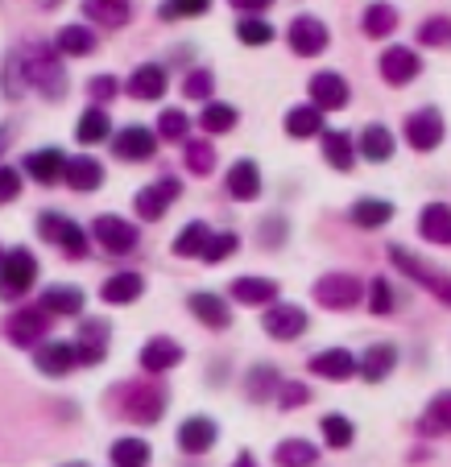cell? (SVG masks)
Segmentation results:
<instances>
[{
	"instance_id": "obj_1",
	"label": "cell",
	"mask_w": 451,
	"mask_h": 467,
	"mask_svg": "<svg viewBox=\"0 0 451 467\" xmlns=\"http://www.w3.org/2000/svg\"><path fill=\"white\" fill-rule=\"evenodd\" d=\"M13 58H17V67H21L26 88H34L37 96H46V99H62V96H67V71H62V62H58V54H54V46L29 42V46H21Z\"/></svg>"
},
{
	"instance_id": "obj_2",
	"label": "cell",
	"mask_w": 451,
	"mask_h": 467,
	"mask_svg": "<svg viewBox=\"0 0 451 467\" xmlns=\"http://www.w3.org/2000/svg\"><path fill=\"white\" fill-rule=\"evenodd\" d=\"M390 261L398 265V269L410 277V282H418L426 294H435V298H439L443 306H451V277H447V274H435L431 265L418 261V256L410 253V248H402V244H393V248H390Z\"/></svg>"
},
{
	"instance_id": "obj_3",
	"label": "cell",
	"mask_w": 451,
	"mask_h": 467,
	"mask_svg": "<svg viewBox=\"0 0 451 467\" xmlns=\"http://www.w3.org/2000/svg\"><path fill=\"white\" fill-rule=\"evenodd\" d=\"M37 277V261L29 248H13L0 256V298H21Z\"/></svg>"
},
{
	"instance_id": "obj_4",
	"label": "cell",
	"mask_w": 451,
	"mask_h": 467,
	"mask_svg": "<svg viewBox=\"0 0 451 467\" xmlns=\"http://www.w3.org/2000/svg\"><path fill=\"white\" fill-rule=\"evenodd\" d=\"M364 298V285L352 274H328L315 282V302L328 310H352Z\"/></svg>"
},
{
	"instance_id": "obj_5",
	"label": "cell",
	"mask_w": 451,
	"mask_h": 467,
	"mask_svg": "<svg viewBox=\"0 0 451 467\" xmlns=\"http://www.w3.org/2000/svg\"><path fill=\"white\" fill-rule=\"evenodd\" d=\"M46 331H50V310H42V306H26L5 323V336L17 348H37Z\"/></svg>"
},
{
	"instance_id": "obj_6",
	"label": "cell",
	"mask_w": 451,
	"mask_h": 467,
	"mask_svg": "<svg viewBox=\"0 0 451 467\" xmlns=\"http://www.w3.org/2000/svg\"><path fill=\"white\" fill-rule=\"evenodd\" d=\"M124 401L121 406V414L124 418H133V422H158L162 418V410H166V389H158V385H129L124 389Z\"/></svg>"
},
{
	"instance_id": "obj_7",
	"label": "cell",
	"mask_w": 451,
	"mask_h": 467,
	"mask_svg": "<svg viewBox=\"0 0 451 467\" xmlns=\"http://www.w3.org/2000/svg\"><path fill=\"white\" fill-rule=\"evenodd\" d=\"M286 37H290V50L302 54V58H315V54H323V50H328V42H331L328 26H323L319 17H307V13L290 21Z\"/></svg>"
},
{
	"instance_id": "obj_8",
	"label": "cell",
	"mask_w": 451,
	"mask_h": 467,
	"mask_svg": "<svg viewBox=\"0 0 451 467\" xmlns=\"http://www.w3.org/2000/svg\"><path fill=\"white\" fill-rule=\"evenodd\" d=\"M91 236L104 244V253H133L137 248V228L129 220H121V215H100L91 223Z\"/></svg>"
},
{
	"instance_id": "obj_9",
	"label": "cell",
	"mask_w": 451,
	"mask_h": 467,
	"mask_svg": "<svg viewBox=\"0 0 451 467\" xmlns=\"http://www.w3.org/2000/svg\"><path fill=\"white\" fill-rule=\"evenodd\" d=\"M261 327H266V336L290 344V339H299L302 331H307V315H302L299 306H290V302H274V306L266 310V318H261Z\"/></svg>"
},
{
	"instance_id": "obj_10",
	"label": "cell",
	"mask_w": 451,
	"mask_h": 467,
	"mask_svg": "<svg viewBox=\"0 0 451 467\" xmlns=\"http://www.w3.org/2000/svg\"><path fill=\"white\" fill-rule=\"evenodd\" d=\"M418 71H423V62H418V54L406 50V46H390V50L381 54V79L390 83V88H406V83H414Z\"/></svg>"
},
{
	"instance_id": "obj_11",
	"label": "cell",
	"mask_w": 451,
	"mask_h": 467,
	"mask_svg": "<svg viewBox=\"0 0 451 467\" xmlns=\"http://www.w3.org/2000/svg\"><path fill=\"white\" fill-rule=\"evenodd\" d=\"M37 228H42V236L54 240L62 253H71V256L88 253V236H83V228L75 220H62V215L50 212V215H42V220H37Z\"/></svg>"
},
{
	"instance_id": "obj_12",
	"label": "cell",
	"mask_w": 451,
	"mask_h": 467,
	"mask_svg": "<svg viewBox=\"0 0 451 467\" xmlns=\"http://www.w3.org/2000/svg\"><path fill=\"white\" fill-rule=\"evenodd\" d=\"M406 141H410V150H418V153L435 150V145L443 141V116L435 112V108H418L406 120Z\"/></svg>"
},
{
	"instance_id": "obj_13",
	"label": "cell",
	"mask_w": 451,
	"mask_h": 467,
	"mask_svg": "<svg viewBox=\"0 0 451 467\" xmlns=\"http://www.w3.org/2000/svg\"><path fill=\"white\" fill-rule=\"evenodd\" d=\"M310 104H315L319 112H336V108H348V83H344V75H336V71L310 75Z\"/></svg>"
},
{
	"instance_id": "obj_14",
	"label": "cell",
	"mask_w": 451,
	"mask_h": 467,
	"mask_svg": "<svg viewBox=\"0 0 451 467\" xmlns=\"http://www.w3.org/2000/svg\"><path fill=\"white\" fill-rule=\"evenodd\" d=\"M178 178H162V182H153V186H145V191H137V215L142 220H162L166 215V207H170V199H178Z\"/></svg>"
},
{
	"instance_id": "obj_15",
	"label": "cell",
	"mask_w": 451,
	"mask_h": 467,
	"mask_svg": "<svg viewBox=\"0 0 451 467\" xmlns=\"http://www.w3.org/2000/svg\"><path fill=\"white\" fill-rule=\"evenodd\" d=\"M112 150H116V158H124V161H145V158H153V150H158V137H153L150 129H142V124H133V129L116 132Z\"/></svg>"
},
{
	"instance_id": "obj_16",
	"label": "cell",
	"mask_w": 451,
	"mask_h": 467,
	"mask_svg": "<svg viewBox=\"0 0 451 467\" xmlns=\"http://www.w3.org/2000/svg\"><path fill=\"white\" fill-rule=\"evenodd\" d=\"M178 447L186 451V455H204V451L215 447V422L212 418H186L183 426H178Z\"/></svg>"
},
{
	"instance_id": "obj_17",
	"label": "cell",
	"mask_w": 451,
	"mask_h": 467,
	"mask_svg": "<svg viewBox=\"0 0 451 467\" xmlns=\"http://www.w3.org/2000/svg\"><path fill=\"white\" fill-rule=\"evenodd\" d=\"M108 352V323L104 318H88L79 331V344H75V356H79V364H100Z\"/></svg>"
},
{
	"instance_id": "obj_18",
	"label": "cell",
	"mask_w": 451,
	"mask_h": 467,
	"mask_svg": "<svg viewBox=\"0 0 451 467\" xmlns=\"http://www.w3.org/2000/svg\"><path fill=\"white\" fill-rule=\"evenodd\" d=\"M145 290L142 274H133V269H121V274H112L104 285H100V294H104V302H112V306H129V302H137Z\"/></svg>"
},
{
	"instance_id": "obj_19",
	"label": "cell",
	"mask_w": 451,
	"mask_h": 467,
	"mask_svg": "<svg viewBox=\"0 0 451 467\" xmlns=\"http://www.w3.org/2000/svg\"><path fill=\"white\" fill-rule=\"evenodd\" d=\"M83 13L104 29H121L133 17V0H83Z\"/></svg>"
},
{
	"instance_id": "obj_20",
	"label": "cell",
	"mask_w": 451,
	"mask_h": 467,
	"mask_svg": "<svg viewBox=\"0 0 451 467\" xmlns=\"http://www.w3.org/2000/svg\"><path fill=\"white\" fill-rule=\"evenodd\" d=\"M228 294L240 306H269L278 298V282H269V277H236Z\"/></svg>"
},
{
	"instance_id": "obj_21",
	"label": "cell",
	"mask_w": 451,
	"mask_h": 467,
	"mask_svg": "<svg viewBox=\"0 0 451 467\" xmlns=\"http://www.w3.org/2000/svg\"><path fill=\"white\" fill-rule=\"evenodd\" d=\"M178 360H183V348H178L170 336H158V339H150V344L142 348V368L153 372V377L166 372V368H174Z\"/></svg>"
},
{
	"instance_id": "obj_22",
	"label": "cell",
	"mask_w": 451,
	"mask_h": 467,
	"mask_svg": "<svg viewBox=\"0 0 451 467\" xmlns=\"http://www.w3.org/2000/svg\"><path fill=\"white\" fill-rule=\"evenodd\" d=\"M310 372L323 380H348L356 372V360H352V352H344V348H328V352H319L315 360H310Z\"/></svg>"
},
{
	"instance_id": "obj_23",
	"label": "cell",
	"mask_w": 451,
	"mask_h": 467,
	"mask_svg": "<svg viewBox=\"0 0 451 467\" xmlns=\"http://www.w3.org/2000/svg\"><path fill=\"white\" fill-rule=\"evenodd\" d=\"M228 191H232V199H240V203H248V199L261 194V170H257V161L240 158L236 166L228 170Z\"/></svg>"
},
{
	"instance_id": "obj_24",
	"label": "cell",
	"mask_w": 451,
	"mask_h": 467,
	"mask_svg": "<svg viewBox=\"0 0 451 467\" xmlns=\"http://www.w3.org/2000/svg\"><path fill=\"white\" fill-rule=\"evenodd\" d=\"M75 364H79L75 344H42L37 348V368H42L46 377H67Z\"/></svg>"
},
{
	"instance_id": "obj_25",
	"label": "cell",
	"mask_w": 451,
	"mask_h": 467,
	"mask_svg": "<svg viewBox=\"0 0 451 467\" xmlns=\"http://www.w3.org/2000/svg\"><path fill=\"white\" fill-rule=\"evenodd\" d=\"M191 315L199 318V323H207V327H215V331H224V327L232 323V310H228V302L224 298H215V294H191Z\"/></svg>"
},
{
	"instance_id": "obj_26",
	"label": "cell",
	"mask_w": 451,
	"mask_h": 467,
	"mask_svg": "<svg viewBox=\"0 0 451 467\" xmlns=\"http://www.w3.org/2000/svg\"><path fill=\"white\" fill-rule=\"evenodd\" d=\"M398 368V348L393 344H372L369 352L361 356V377L364 380H385Z\"/></svg>"
},
{
	"instance_id": "obj_27",
	"label": "cell",
	"mask_w": 451,
	"mask_h": 467,
	"mask_svg": "<svg viewBox=\"0 0 451 467\" xmlns=\"http://www.w3.org/2000/svg\"><path fill=\"white\" fill-rule=\"evenodd\" d=\"M361 29H364V37H390L398 29V9H393L390 0H372L361 17Z\"/></svg>"
},
{
	"instance_id": "obj_28",
	"label": "cell",
	"mask_w": 451,
	"mask_h": 467,
	"mask_svg": "<svg viewBox=\"0 0 451 467\" xmlns=\"http://www.w3.org/2000/svg\"><path fill=\"white\" fill-rule=\"evenodd\" d=\"M26 170H29V178H34V182L50 186V182H58V178H62V170H67V158H62L58 150H34L26 158Z\"/></svg>"
},
{
	"instance_id": "obj_29",
	"label": "cell",
	"mask_w": 451,
	"mask_h": 467,
	"mask_svg": "<svg viewBox=\"0 0 451 467\" xmlns=\"http://www.w3.org/2000/svg\"><path fill=\"white\" fill-rule=\"evenodd\" d=\"M129 96H133V99H162V96H166V71H162V67H153V62L137 67L133 79H129Z\"/></svg>"
},
{
	"instance_id": "obj_30",
	"label": "cell",
	"mask_w": 451,
	"mask_h": 467,
	"mask_svg": "<svg viewBox=\"0 0 451 467\" xmlns=\"http://www.w3.org/2000/svg\"><path fill=\"white\" fill-rule=\"evenodd\" d=\"M418 228L431 244H451V207L447 203H431L418 215Z\"/></svg>"
},
{
	"instance_id": "obj_31",
	"label": "cell",
	"mask_w": 451,
	"mask_h": 467,
	"mask_svg": "<svg viewBox=\"0 0 451 467\" xmlns=\"http://www.w3.org/2000/svg\"><path fill=\"white\" fill-rule=\"evenodd\" d=\"M62 178L71 182V191H96L104 182V166L96 158H71L67 170H62Z\"/></svg>"
},
{
	"instance_id": "obj_32",
	"label": "cell",
	"mask_w": 451,
	"mask_h": 467,
	"mask_svg": "<svg viewBox=\"0 0 451 467\" xmlns=\"http://www.w3.org/2000/svg\"><path fill=\"white\" fill-rule=\"evenodd\" d=\"M96 46H100V37L91 34L88 26H62L54 50H58V54H71V58H83V54H91Z\"/></svg>"
},
{
	"instance_id": "obj_33",
	"label": "cell",
	"mask_w": 451,
	"mask_h": 467,
	"mask_svg": "<svg viewBox=\"0 0 451 467\" xmlns=\"http://www.w3.org/2000/svg\"><path fill=\"white\" fill-rule=\"evenodd\" d=\"M42 310H50V315H83V290L79 285H50L42 294Z\"/></svg>"
},
{
	"instance_id": "obj_34",
	"label": "cell",
	"mask_w": 451,
	"mask_h": 467,
	"mask_svg": "<svg viewBox=\"0 0 451 467\" xmlns=\"http://www.w3.org/2000/svg\"><path fill=\"white\" fill-rule=\"evenodd\" d=\"M286 132H290L294 141H302V137H315V132H323V112H319L315 104H299L286 112Z\"/></svg>"
},
{
	"instance_id": "obj_35",
	"label": "cell",
	"mask_w": 451,
	"mask_h": 467,
	"mask_svg": "<svg viewBox=\"0 0 451 467\" xmlns=\"http://www.w3.org/2000/svg\"><path fill=\"white\" fill-rule=\"evenodd\" d=\"M361 153L369 161H390L393 158V132L385 124H369L361 132Z\"/></svg>"
},
{
	"instance_id": "obj_36",
	"label": "cell",
	"mask_w": 451,
	"mask_h": 467,
	"mask_svg": "<svg viewBox=\"0 0 451 467\" xmlns=\"http://www.w3.org/2000/svg\"><path fill=\"white\" fill-rule=\"evenodd\" d=\"M315 459H319V451L310 447L307 439H286V442H278V451H274L278 467H315Z\"/></svg>"
},
{
	"instance_id": "obj_37",
	"label": "cell",
	"mask_w": 451,
	"mask_h": 467,
	"mask_svg": "<svg viewBox=\"0 0 451 467\" xmlns=\"http://www.w3.org/2000/svg\"><path fill=\"white\" fill-rule=\"evenodd\" d=\"M390 220H393V203H385V199H356L352 203V223H361V228H381Z\"/></svg>"
},
{
	"instance_id": "obj_38",
	"label": "cell",
	"mask_w": 451,
	"mask_h": 467,
	"mask_svg": "<svg viewBox=\"0 0 451 467\" xmlns=\"http://www.w3.org/2000/svg\"><path fill=\"white\" fill-rule=\"evenodd\" d=\"M150 463V442L145 439H116L112 442V467H145Z\"/></svg>"
},
{
	"instance_id": "obj_39",
	"label": "cell",
	"mask_w": 451,
	"mask_h": 467,
	"mask_svg": "<svg viewBox=\"0 0 451 467\" xmlns=\"http://www.w3.org/2000/svg\"><path fill=\"white\" fill-rule=\"evenodd\" d=\"M104 137H112V120H108L104 108H88L79 120V141L83 145H100Z\"/></svg>"
},
{
	"instance_id": "obj_40",
	"label": "cell",
	"mask_w": 451,
	"mask_h": 467,
	"mask_svg": "<svg viewBox=\"0 0 451 467\" xmlns=\"http://www.w3.org/2000/svg\"><path fill=\"white\" fill-rule=\"evenodd\" d=\"M423 434H451V393H439L423 414Z\"/></svg>"
},
{
	"instance_id": "obj_41",
	"label": "cell",
	"mask_w": 451,
	"mask_h": 467,
	"mask_svg": "<svg viewBox=\"0 0 451 467\" xmlns=\"http://www.w3.org/2000/svg\"><path fill=\"white\" fill-rule=\"evenodd\" d=\"M323 158L336 170H352V137L348 132H323Z\"/></svg>"
},
{
	"instance_id": "obj_42",
	"label": "cell",
	"mask_w": 451,
	"mask_h": 467,
	"mask_svg": "<svg viewBox=\"0 0 451 467\" xmlns=\"http://www.w3.org/2000/svg\"><path fill=\"white\" fill-rule=\"evenodd\" d=\"M199 124H204V132H228L236 129V108L232 104H204V112H199Z\"/></svg>"
},
{
	"instance_id": "obj_43",
	"label": "cell",
	"mask_w": 451,
	"mask_h": 467,
	"mask_svg": "<svg viewBox=\"0 0 451 467\" xmlns=\"http://www.w3.org/2000/svg\"><path fill=\"white\" fill-rule=\"evenodd\" d=\"M212 9V0H162L158 17L162 21H183V17H204Z\"/></svg>"
},
{
	"instance_id": "obj_44",
	"label": "cell",
	"mask_w": 451,
	"mask_h": 467,
	"mask_svg": "<svg viewBox=\"0 0 451 467\" xmlns=\"http://www.w3.org/2000/svg\"><path fill=\"white\" fill-rule=\"evenodd\" d=\"M207 223H186L183 228V236L174 240V256H199L204 253V244H207Z\"/></svg>"
},
{
	"instance_id": "obj_45",
	"label": "cell",
	"mask_w": 451,
	"mask_h": 467,
	"mask_svg": "<svg viewBox=\"0 0 451 467\" xmlns=\"http://www.w3.org/2000/svg\"><path fill=\"white\" fill-rule=\"evenodd\" d=\"M186 170L191 174H199V178H207L215 170V150L207 141H191L186 145Z\"/></svg>"
},
{
	"instance_id": "obj_46",
	"label": "cell",
	"mask_w": 451,
	"mask_h": 467,
	"mask_svg": "<svg viewBox=\"0 0 451 467\" xmlns=\"http://www.w3.org/2000/svg\"><path fill=\"white\" fill-rule=\"evenodd\" d=\"M236 37L245 46H266V42H274V26H269V21H261V17H245L236 26Z\"/></svg>"
},
{
	"instance_id": "obj_47",
	"label": "cell",
	"mask_w": 451,
	"mask_h": 467,
	"mask_svg": "<svg viewBox=\"0 0 451 467\" xmlns=\"http://www.w3.org/2000/svg\"><path fill=\"white\" fill-rule=\"evenodd\" d=\"M236 248H240L236 232H212V236H207V244H204V253H199V256L215 265V261H224L228 253H236Z\"/></svg>"
},
{
	"instance_id": "obj_48",
	"label": "cell",
	"mask_w": 451,
	"mask_h": 467,
	"mask_svg": "<svg viewBox=\"0 0 451 467\" xmlns=\"http://www.w3.org/2000/svg\"><path fill=\"white\" fill-rule=\"evenodd\" d=\"M274 389H278V372H274V368L257 364V368L248 372V397H253V401H266Z\"/></svg>"
},
{
	"instance_id": "obj_49",
	"label": "cell",
	"mask_w": 451,
	"mask_h": 467,
	"mask_svg": "<svg viewBox=\"0 0 451 467\" xmlns=\"http://www.w3.org/2000/svg\"><path fill=\"white\" fill-rule=\"evenodd\" d=\"M352 422H348L344 414H328L323 418V439H328V447H348L352 442Z\"/></svg>"
},
{
	"instance_id": "obj_50",
	"label": "cell",
	"mask_w": 451,
	"mask_h": 467,
	"mask_svg": "<svg viewBox=\"0 0 451 467\" xmlns=\"http://www.w3.org/2000/svg\"><path fill=\"white\" fill-rule=\"evenodd\" d=\"M158 137L162 141H183L186 137V116L178 112V108H170V112L158 116Z\"/></svg>"
},
{
	"instance_id": "obj_51",
	"label": "cell",
	"mask_w": 451,
	"mask_h": 467,
	"mask_svg": "<svg viewBox=\"0 0 451 467\" xmlns=\"http://www.w3.org/2000/svg\"><path fill=\"white\" fill-rule=\"evenodd\" d=\"M418 42H423V46H447L451 42V21L447 17L423 21V29H418Z\"/></svg>"
},
{
	"instance_id": "obj_52",
	"label": "cell",
	"mask_w": 451,
	"mask_h": 467,
	"mask_svg": "<svg viewBox=\"0 0 451 467\" xmlns=\"http://www.w3.org/2000/svg\"><path fill=\"white\" fill-rule=\"evenodd\" d=\"M369 310H372V315H390V310H393V290H390V282H385V277H377V282L369 285Z\"/></svg>"
},
{
	"instance_id": "obj_53",
	"label": "cell",
	"mask_w": 451,
	"mask_h": 467,
	"mask_svg": "<svg viewBox=\"0 0 451 467\" xmlns=\"http://www.w3.org/2000/svg\"><path fill=\"white\" fill-rule=\"evenodd\" d=\"M212 88H215L212 71H191V75H186V83H183L186 99H207V96H212Z\"/></svg>"
},
{
	"instance_id": "obj_54",
	"label": "cell",
	"mask_w": 451,
	"mask_h": 467,
	"mask_svg": "<svg viewBox=\"0 0 451 467\" xmlns=\"http://www.w3.org/2000/svg\"><path fill=\"white\" fill-rule=\"evenodd\" d=\"M21 194V174L13 166H0V203H13Z\"/></svg>"
},
{
	"instance_id": "obj_55",
	"label": "cell",
	"mask_w": 451,
	"mask_h": 467,
	"mask_svg": "<svg viewBox=\"0 0 451 467\" xmlns=\"http://www.w3.org/2000/svg\"><path fill=\"white\" fill-rule=\"evenodd\" d=\"M310 401V389L299 385V380H290V385H282V410H299Z\"/></svg>"
},
{
	"instance_id": "obj_56",
	"label": "cell",
	"mask_w": 451,
	"mask_h": 467,
	"mask_svg": "<svg viewBox=\"0 0 451 467\" xmlns=\"http://www.w3.org/2000/svg\"><path fill=\"white\" fill-rule=\"evenodd\" d=\"M88 91H91V99H96V104H100V99H112L116 96V79H112V75H100V79L88 83Z\"/></svg>"
},
{
	"instance_id": "obj_57",
	"label": "cell",
	"mask_w": 451,
	"mask_h": 467,
	"mask_svg": "<svg viewBox=\"0 0 451 467\" xmlns=\"http://www.w3.org/2000/svg\"><path fill=\"white\" fill-rule=\"evenodd\" d=\"M274 0H232V9H240V13H261V9H269Z\"/></svg>"
},
{
	"instance_id": "obj_58",
	"label": "cell",
	"mask_w": 451,
	"mask_h": 467,
	"mask_svg": "<svg viewBox=\"0 0 451 467\" xmlns=\"http://www.w3.org/2000/svg\"><path fill=\"white\" fill-rule=\"evenodd\" d=\"M232 467H257V463H253V455H248V451H245V455H240V459H236V463H232Z\"/></svg>"
},
{
	"instance_id": "obj_59",
	"label": "cell",
	"mask_w": 451,
	"mask_h": 467,
	"mask_svg": "<svg viewBox=\"0 0 451 467\" xmlns=\"http://www.w3.org/2000/svg\"><path fill=\"white\" fill-rule=\"evenodd\" d=\"M54 5H58V0H42V9H54Z\"/></svg>"
},
{
	"instance_id": "obj_60",
	"label": "cell",
	"mask_w": 451,
	"mask_h": 467,
	"mask_svg": "<svg viewBox=\"0 0 451 467\" xmlns=\"http://www.w3.org/2000/svg\"><path fill=\"white\" fill-rule=\"evenodd\" d=\"M71 467H83V463H71Z\"/></svg>"
},
{
	"instance_id": "obj_61",
	"label": "cell",
	"mask_w": 451,
	"mask_h": 467,
	"mask_svg": "<svg viewBox=\"0 0 451 467\" xmlns=\"http://www.w3.org/2000/svg\"><path fill=\"white\" fill-rule=\"evenodd\" d=\"M0 256H5V253H0Z\"/></svg>"
}]
</instances>
